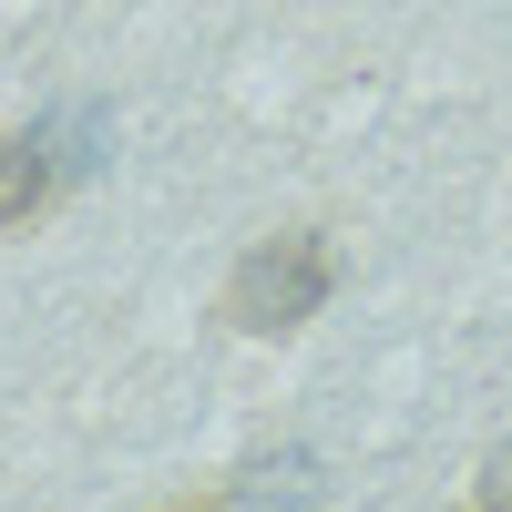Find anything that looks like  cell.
<instances>
[{
    "instance_id": "277c9868",
    "label": "cell",
    "mask_w": 512,
    "mask_h": 512,
    "mask_svg": "<svg viewBox=\"0 0 512 512\" xmlns=\"http://www.w3.org/2000/svg\"><path fill=\"white\" fill-rule=\"evenodd\" d=\"M236 492H246V502H267V492H287V502H308V492H318V461H308V451H277V461H246V472H236Z\"/></svg>"
},
{
    "instance_id": "3957f363",
    "label": "cell",
    "mask_w": 512,
    "mask_h": 512,
    "mask_svg": "<svg viewBox=\"0 0 512 512\" xmlns=\"http://www.w3.org/2000/svg\"><path fill=\"white\" fill-rule=\"evenodd\" d=\"M41 134H52V154H62V185H93L103 164H113V113H103V103H62V113H41Z\"/></svg>"
},
{
    "instance_id": "8992f818",
    "label": "cell",
    "mask_w": 512,
    "mask_h": 512,
    "mask_svg": "<svg viewBox=\"0 0 512 512\" xmlns=\"http://www.w3.org/2000/svg\"><path fill=\"white\" fill-rule=\"evenodd\" d=\"M164 512H216V502H164Z\"/></svg>"
},
{
    "instance_id": "6da1fadb",
    "label": "cell",
    "mask_w": 512,
    "mask_h": 512,
    "mask_svg": "<svg viewBox=\"0 0 512 512\" xmlns=\"http://www.w3.org/2000/svg\"><path fill=\"white\" fill-rule=\"evenodd\" d=\"M328 297H338V236L328 226H277V236H256L226 267V328L287 338V328H308Z\"/></svg>"
},
{
    "instance_id": "7a4b0ae2",
    "label": "cell",
    "mask_w": 512,
    "mask_h": 512,
    "mask_svg": "<svg viewBox=\"0 0 512 512\" xmlns=\"http://www.w3.org/2000/svg\"><path fill=\"white\" fill-rule=\"evenodd\" d=\"M52 195H72L52 134H41V123H11V134H0V236H31V216Z\"/></svg>"
},
{
    "instance_id": "5b68a950",
    "label": "cell",
    "mask_w": 512,
    "mask_h": 512,
    "mask_svg": "<svg viewBox=\"0 0 512 512\" xmlns=\"http://www.w3.org/2000/svg\"><path fill=\"white\" fill-rule=\"evenodd\" d=\"M482 512H512V451H502L492 472H482Z\"/></svg>"
}]
</instances>
